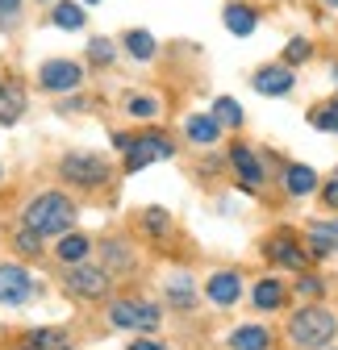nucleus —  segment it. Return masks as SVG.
I'll return each mask as SVG.
<instances>
[{
  "label": "nucleus",
  "instance_id": "obj_1",
  "mask_svg": "<svg viewBox=\"0 0 338 350\" xmlns=\"http://www.w3.org/2000/svg\"><path fill=\"white\" fill-rule=\"evenodd\" d=\"M75 217H79V208L67 192H38L21 208V226L34 230L38 238H63L75 230Z\"/></svg>",
  "mask_w": 338,
  "mask_h": 350
},
{
  "label": "nucleus",
  "instance_id": "obj_2",
  "mask_svg": "<svg viewBox=\"0 0 338 350\" xmlns=\"http://www.w3.org/2000/svg\"><path fill=\"white\" fill-rule=\"evenodd\" d=\"M338 334V317L326 304H305L288 317V342L297 350H326Z\"/></svg>",
  "mask_w": 338,
  "mask_h": 350
},
{
  "label": "nucleus",
  "instance_id": "obj_3",
  "mask_svg": "<svg viewBox=\"0 0 338 350\" xmlns=\"http://www.w3.org/2000/svg\"><path fill=\"white\" fill-rule=\"evenodd\" d=\"M113 175V163L96 150H67L59 159V180L75 188H105Z\"/></svg>",
  "mask_w": 338,
  "mask_h": 350
},
{
  "label": "nucleus",
  "instance_id": "obj_4",
  "mask_svg": "<svg viewBox=\"0 0 338 350\" xmlns=\"http://www.w3.org/2000/svg\"><path fill=\"white\" fill-rule=\"evenodd\" d=\"M105 317H109L113 329H134V334H155L163 325L159 304L155 300H142V296H117V300H109Z\"/></svg>",
  "mask_w": 338,
  "mask_h": 350
},
{
  "label": "nucleus",
  "instance_id": "obj_5",
  "mask_svg": "<svg viewBox=\"0 0 338 350\" xmlns=\"http://www.w3.org/2000/svg\"><path fill=\"white\" fill-rule=\"evenodd\" d=\"M83 83H88V67L79 59H47L38 67V88L51 96H71Z\"/></svg>",
  "mask_w": 338,
  "mask_h": 350
},
{
  "label": "nucleus",
  "instance_id": "obj_6",
  "mask_svg": "<svg viewBox=\"0 0 338 350\" xmlns=\"http://www.w3.org/2000/svg\"><path fill=\"white\" fill-rule=\"evenodd\" d=\"M172 154H176L172 138L155 134V129H142V134H134V146L121 154V167H125V175H134V171H142V167H151L159 159H172Z\"/></svg>",
  "mask_w": 338,
  "mask_h": 350
},
{
  "label": "nucleus",
  "instance_id": "obj_7",
  "mask_svg": "<svg viewBox=\"0 0 338 350\" xmlns=\"http://www.w3.org/2000/svg\"><path fill=\"white\" fill-rule=\"evenodd\" d=\"M63 284H67V292L79 296V300H105L109 288H113V275H109L105 267H96V262H79V267H67Z\"/></svg>",
  "mask_w": 338,
  "mask_h": 350
},
{
  "label": "nucleus",
  "instance_id": "obj_8",
  "mask_svg": "<svg viewBox=\"0 0 338 350\" xmlns=\"http://www.w3.org/2000/svg\"><path fill=\"white\" fill-rule=\"evenodd\" d=\"M29 296H34V275L25 262H0V304L21 309Z\"/></svg>",
  "mask_w": 338,
  "mask_h": 350
},
{
  "label": "nucleus",
  "instance_id": "obj_9",
  "mask_svg": "<svg viewBox=\"0 0 338 350\" xmlns=\"http://www.w3.org/2000/svg\"><path fill=\"white\" fill-rule=\"evenodd\" d=\"M250 88H255L259 96H292V88H297V71H292L288 63H263L255 67V75H250Z\"/></svg>",
  "mask_w": 338,
  "mask_h": 350
},
{
  "label": "nucleus",
  "instance_id": "obj_10",
  "mask_svg": "<svg viewBox=\"0 0 338 350\" xmlns=\"http://www.w3.org/2000/svg\"><path fill=\"white\" fill-rule=\"evenodd\" d=\"M230 167H234V175H238L242 192H259V188H263V180H268L259 154L250 150L246 142H234V146H230Z\"/></svg>",
  "mask_w": 338,
  "mask_h": 350
},
{
  "label": "nucleus",
  "instance_id": "obj_11",
  "mask_svg": "<svg viewBox=\"0 0 338 350\" xmlns=\"http://www.w3.org/2000/svg\"><path fill=\"white\" fill-rule=\"evenodd\" d=\"M263 254L276 262V267H288V271H301L305 262H309V250H301V246H297V238H292L288 230H284V234H276V238H268Z\"/></svg>",
  "mask_w": 338,
  "mask_h": 350
},
{
  "label": "nucleus",
  "instance_id": "obj_12",
  "mask_svg": "<svg viewBox=\"0 0 338 350\" xmlns=\"http://www.w3.org/2000/svg\"><path fill=\"white\" fill-rule=\"evenodd\" d=\"M205 296H209V304H218V309H230L242 296V275L238 271H213L205 280Z\"/></svg>",
  "mask_w": 338,
  "mask_h": 350
},
{
  "label": "nucleus",
  "instance_id": "obj_13",
  "mask_svg": "<svg viewBox=\"0 0 338 350\" xmlns=\"http://www.w3.org/2000/svg\"><path fill=\"white\" fill-rule=\"evenodd\" d=\"M55 258L63 262V267H79V262L92 258V238L83 230H71L63 238H55Z\"/></svg>",
  "mask_w": 338,
  "mask_h": 350
},
{
  "label": "nucleus",
  "instance_id": "obj_14",
  "mask_svg": "<svg viewBox=\"0 0 338 350\" xmlns=\"http://www.w3.org/2000/svg\"><path fill=\"white\" fill-rule=\"evenodd\" d=\"M184 138H188L192 146H213V142L222 138V125H218L213 113H188V117H184Z\"/></svg>",
  "mask_w": 338,
  "mask_h": 350
},
{
  "label": "nucleus",
  "instance_id": "obj_15",
  "mask_svg": "<svg viewBox=\"0 0 338 350\" xmlns=\"http://www.w3.org/2000/svg\"><path fill=\"white\" fill-rule=\"evenodd\" d=\"M284 300H288V288H284L276 275H263L255 288H250V304H255L259 313H276V309H284Z\"/></svg>",
  "mask_w": 338,
  "mask_h": 350
},
{
  "label": "nucleus",
  "instance_id": "obj_16",
  "mask_svg": "<svg viewBox=\"0 0 338 350\" xmlns=\"http://www.w3.org/2000/svg\"><path fill=\"white\" fill-rule=\"evenodd\" d=\"M317 184H322V180H317V171H313L309 163H288V167H284V192H288V196H297V200H301V196H313Z\"/></svg>",
  "mask_w": 338,
  "mask_h": 350
},
{
  "label": "nucleus",
  "instance_id": "obj_17",
  "mask_svg": "<svg viewBox=\"0 0 338 350\" xmlns=\"http://www.w3.org/2000/svg\"><path fill=\"white\" fill-rule=\"evenodd\" d=\"M51 25L63 29V33H79L88 25V9H83L79 0H55L51 5Z\"/></svg>",
  "mask_w": 338,
  "mask_h": 350
},
{
  "label": "nucleus",
  "instance_id": "obj_18",
  "mask_svg": "<svg viewBox=\"0 0 338 350\" xmlns=\"http://www.w3.org/2000/svg\"><path fill=\"white\" fill-rule=\"evenodd\" d=\"M222 21H226V29L234 38H250V33L259 29V13L250 9V5H242V0H230V5L222 9Z\"/></svg>",
  "mask_w": 338,
  "mask_h": 350
},
{
  "label": "nucleus",
  "instance_id": "obj_19",
  "mask_svg": "<svg viewBox=\"0 0 338 350\" xmlns=\"http://www.w3.org/2000/svg\"><path fill=\"white\" fill-rule=\"evenodd\" d=\"M305 242H309V254H313V258L338 254V217H334V221H313V226L305 230Z\"/></svg>",
  "mask_w": 338,
  "mask_h": 350
},
{
  "label": "nucleus",
  "instance_id": "obj_20",
  "mask_svg": "<svg viewBox=\"0 0 338 350\" xmlns=\"http://www.w3.org/2000/svg\"><path fill=\"white\" fill-rule=\"evenodd\" d=\"M117 46L130 55L134 63H151V59L159 55V42H155V33H151V29H125Z\"/></svg>",
  "mask_w": 338,
  "mask_h": 350
},
{
  "label": "nucleus",
  "instance_id": "obj_21",
  "mask_svg": "<svg viewBox=\"0 0 338 350\" xmlns=\"http://www.w3.org/2000/svg\"><path fill=\"white\" fill-rule=\"evenodd\" d=\"M25 105L29 96L21 83H0V125H17L25 117Z\"/></svg>",
  "mask_w": 338,
  "mask_h": 350
},
{
  "label": "nucleus",
  "instance_id": "obj_22",
  "mask_svg": "<svg viewBox=\"0 0 338 350\" xmlns=\"http://www.w3.org/2000/svg\"><path fill=\"white\" fill-rule=\"evenodd\" d=\"M117 42L105 38V33H92L88 38V51H83V67H113L117 63Z\"/></svg>",
  "mask_w": 338,
  "mask_h": 350
},
{
  "label": "nucleus",
  "instance_id": "obj_23",
  "mask_svg": "<svg viewBox=\"0 0 338 350\" xmlns=\"http://www.w3.org/2000/svg\"><path fill=\"white\" fill-rule=\"evenodd\" d=\"M230 350H272V334L263 325H238L230 334Z\"/></svg>",
  "mask_w": 338,
  "mask_h": 350
},
{
  "label": "nucleus",
  "instance_id": "obj_24",
  "mask_svg": "<svg viewBox=\"0 0 338 350\" xmlns=\"http://www.w3.org/2000/svg\"><path fill=\"white\" fill-rule=\"evenodd\" d=\"M167 300H172L176 304V309H192V304H196V284H192V275H172V280H167Z\"/></svg>",
  "mask_w": 338,
  "mask_h": 350
},
{
  "label": "nucleus",
  "instance_id": "obj_25",
  "mask_svg": "<svg viewBox=\"0 0 338 350\" xmlns=\"http://www.w3.org/2000/svg\"><path fill=\"white\" fill-rule=\"evenodd\" d=\"M13 250H17L21 258H42V254H47V238H38L34 230L17 226V230H13Z\"/></svg>",
  "mask_w": 338,
  "mask_h": 350
},
{
  "label": "nucleus",
  "instance_id": "obj_26",
  "mask_svg": "<svg viewBox=\"0 0 338 350\" xmlns=\"http://www.w3.org/2000/svg\"><path fill=\"white\" fill-rule=\"evenodd\" d=\"M309 125L322 129V134H338V96L313 105V109H309Z\"/></svg>",
  "mask_w": 338,
  "mask_h": 350
},
{
  "label": "nucleus",
  "instance_id": "obj_27",
  "mask_svg": "<svg viewBox=\"0 0 338 350\" xmlns=\"http://www.w3.org/2000/svg\"><path fill=\"white\" fill-rule=\"evenodd\" d=\"M159 109H163L159 96H146V92H130V96H125V113L138 117V121H155Z\"/></svg>",
  "mask_w": 338,
  "mask_h": 350
},
{
  "label": "nucleus",
  "instance_id": "obj_28",
  "mask_svg": "<svg viewBox=\"0 0 338 350\" xmlns=\"http://www.w3.org/2000/svg\"><path fill=\"white\" fill-rule=\"evenodd\" d=\"M209 113L218 117V125H222V129H238V125H242V105H238L234 96H218Z\"/></svg>",
  "mask_w": 338,
  "mask_h": 350
},
{
  "label": "nucleus",
  "instance_id": "obj_29",
  "mask_svg": "<svg viewBox=\"0 0 338 350\" xmlns=\"http://www.w3.org/2000/svg\"><path fill=\"white\" fill-rule=\"evenodd\" d=\"M29 346H38V350H75L71 342H67V334L63 329H29V338H25Z\"/></svg>",
  "mask_w": 338,
  "mask_h": 350
},
{
  "label": "nucleus",
  "instance_id": "obj_30",
  "mask_svg": "<svg viewBox=\"0 0 338 350\" xmlns=\"http://www.w3.org/2000/svg\"><path fill=\"white\" fill-rule=\"evenodd\" d=\"M130 262H134V254H130V246H125V242H105V271L113 267V271H125V267H130Z\"/></svg>",
  "mask_w": 338,
  "mask_h": 350
},
{
  "label": "nucleus",
  "instance_id": "obj_31",
  "mask_svg": "<svg viewBox=\"0 0 338 350\" xmlns=\"http://www.w3.org/2000/svg\"><path fill=\"white\" fill-rule=\"evenodd\" d=\"M142 230H151V234H172V217H167V208H159V204L142 208Z\"/></svg>",
  "mask_w": 338,
  "mask_h": 350
},
{
  "label": "nucleus",
  "instance_id": "obj_32",
  "mask_svg": "<svg viewBox=\"0 0 338 350\" xmlns=\"http://www.w3.org/2000/svg\"><path fill=\"white\" fill-rule=\"evenodd\" d=\"M313 55V46H309V38H288V46H284V63L288 67H297V63H305Z\"/></svg>",
  "mask_w": 338,
  "mask_h": 350
},
{
  "label": "nucleus",
  "instance_id": "obj_33",
  "mask_svg": "<svg viewBox=\"0 0 338 350\" xmlns=\"http://www.w3.org/2000/svg\"><path fill=\"white\" fill-rule=\"evenodd\" d=\"M21 9H25V0H0V25H17Z\"/></svg>",
  "mask_w": 338,
  "mask_h": 350
},
{
  "label": "nucleus",
  "instance_id": "obj_34",
  "mask_svg": "<svg viewBox=\"0 0 338 350\" xmlns=\"http://www.w3.org/2000/svg\"><path fill=\"white\" fill-rule=\"evenodd\" d=\"M297 292H301L305 300H317V296L326 292V284H322L317 275H301V280H297Z\"/></svg>",
  "mask_w": 338,
  "mask_h": 350
},
{
  "label": "nucleus",
  "instance_id": "obj_35",
  "mask_svg": "<svg viewBox=\"0 0 338 350\" xmlns=\"http://www.w3.org/2000/svg\"><path fill=\"white\" fill-rule=\"evenodd\" d=\"M125 350H172V346H167V342H159V338H146V334H138L130 346H125Z\"/></svg>",
  "mask_w": 338,
  "mask_h": 350
},
{
  "label": "nucleus",
  "instance_id": "obj_36",
  "mask_svg": "<svg viewBox=\"0 0 338 350\" xmlns=\"http://www.w3.org/2000/svg\"><path fill=\"white\" fill-rule=\"evenodd\" d=\"M322 200H326V208H338V175L322 184Z\"/></svg>",
  "mask_w": 338,
  "mask_h": 350
},
{
  "label": "nucleus",
  "instance_id": "obj_37",
  "mask_svg": "<svg viewBox=\"0 0 338 350\" xmlns=\"http://www.w3.org/2000/svg\"><path fill=\"white\" fill-rule=\"evenodd\" d=\"M79 5H83V9H88V5H101V0H79Z\"/></svg>",
  "mask_w": 338,
  "mask_h": 350
},
{
  "label": "nucleus",
  "instance_id": "obj_38",
  "mask_svg": "<svg viewBox=\"0 0 338 350\" xmlns=\"http://www.w3.org/2000/svg\"><path fill=\"white\" fill-rule=\"evenodd\" d=\"M322 5H330V9H338V0H322Z\"/></svg>",
  "mask_w": 338,
  "mask_h": 350
},
{
  "label": "nucleus",
  "instance_id": "obj_39",
  "mask_svg": "<svg viewBox=\"0 0 338 350\" xmlns=\"http://www.w3.org/2000/svg\"><path fill=\"white\" fill-rule=\"evenodd\" d=\"M17 350H38V346H29V342H25V346H17Z\"/></svg>",
  "mask_w": 338,
  "mask_h": 350
},
{
  "label": "nucleus",
  "instance_id": "obj_40",
  "mask_svg": "<svg viewBox=\"0 0 338 350\" xmlns=\"http://www.w3.org/2000/svg\"><path fill=\"white\" fill-rule=\"evenodd\" d=\"M0 184H5V167H0Z\"/></svg>",
  "mask_w": 338,
  "mask_h": 350
},
{
  "label": "nucleus",
  "instance_id": "obj_41",
  "mask_svg": "<svg viewBox=\"0 0 338 350\" xmlns=\"http://www.w3.org/2000/svg\"><path fill=\"white\" fill-rule=\"evenodd\" d=\"M38 5H55V0H38Z\"/></svg>",
  "mask_w": 338,
  "mask_h": 350
}]
</instances>
